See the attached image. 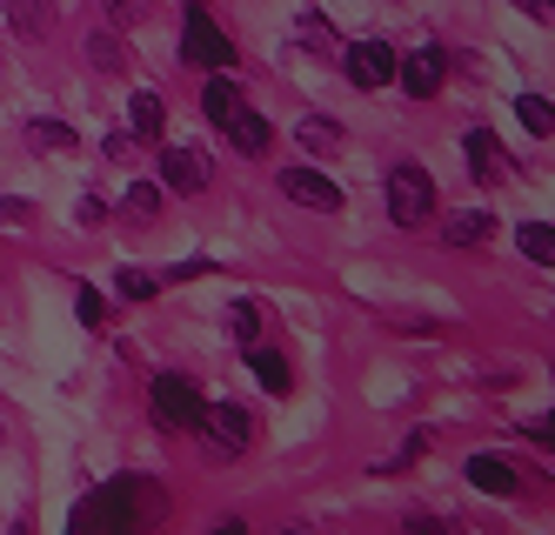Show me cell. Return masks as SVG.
<instances>
[{"instance_id":"cell-1","label":"cell","mask_w":555,"mask_h":535,"mask_svg":"<svg viewBox=\"0 0 555 535\" xmlns=\"http://www.w3.org/2000/svg\"><path fill=\"white\" fill-rule=\"evenodd\" d=\"M168 515V496L147 475H114L101 488H88L74 509V535H147Z\"/></svg>"},{"instance_id":"cell-28","label":"cell","mask_w":555,"mask_h":535,"mask_svg":"<svg viewBox=\"0 0 555 535\" xmlns=\"http://www.w3.org/2000/svg\"><path fill=\"white\" fill-rule=\"evenodd\" d=\"M74 308H81L88 328H107V295H101V288H81V302H74Z\"/></svg>"},{"instance_id":"cell-13","label":"cell","mask_w":555,"mask_h":535,"mask_svg":"<svg viewBox=\"0 0 555 535\" xmlns=\"http://www.w3.org/2000/svg\"><path fill=\"white\" fill-rule=\"evenodd\" d=\"M489 234H495V215H482V208H462V215L442 221V241H449V249H482Z\"/></svg>"},{"instance_id":"cell-9","label":"cell","mask_w":555,"mask_h":535,"mask_svg":"<svg viewBox=\"0 0 555 535\" xmlns=\"http://www.w3.org/2000/svg\"><path fill=\"white\" fill-rule=\"evenodd\" d=\"M282 194L301 201V208H322V215L341 208V188H335L328 175H314V168H282Z\"/></svg>"},{"instance_id":"cell-30","label":"cell","mask_w":555,"mask_h":535,"mask_svg":"<svg viewBox=\"0 0 555 535\" xmlns=\"http://www.w3.org/2000/svg\"><path fill=\"white\" fill-rule=\"evenodd\" d=\"M402 535H455V528H449L442 515H409V522H402Z\"/></svg>"},{"instance_id":"cell-8","label":"cell","mask_w":555,"mask_h":535,"mask_svg":"<svg viewBox=\"0 0 555 535\" xmlns=\"http://www.w3.org/2000/svg\"><path fill=\"white\" fill-rule=\"evenodd\" d=\"M395 80H402V88H409L415 101H428V94L449 80V54H442V48H415V54L395 61Z\"/></svg>"},{"instance_id":"cell-29","label":"cell","mask_w":555,"mask_h":535,"mask_svg":"<svg viewBox=\"0 0 555 535\" xmlns=\"http://www.w3.org/2000/svg\"><path fill=\"white\" fill-rule=\"evenodd\" d=\"M154 288H162L154 275H134V268L121 275V295H128V302H154Z\"/></svg>"},{"instance_id":"cell-20","label":"cell","mask_w":555,"mask_h":535,"mask_svg":"<svg viewBox=\"0 0 555 535\" xmlns=\"http://www.w3.org/2000/svg\"><path fill=\"white\" fill-rule=\"evenodd\" d=\"M295 40H301V48H314V54H341V34L328 21H314V14L295 21Z\"/></svg>"},{"instance_id":"cell-31","label":"cell","mask_w":555,"mask_h":535,"mask_svg":"<svg viewBox=\"0 0 555 535\" xmlns=\"http://www.w3.org/2000/svg\"><path fill=\"white\" fill-rule=\"evenodd\" d=\"M107 14H114V21H141L147 0H107Z\"/></svg>"},{"instance_id":"cell-12","label":"cell","mask_w":555,"mask_h":535,"mask_svg":"<svg viewBox=\"0 0 555 535\" xmlns=\"http://www.w3.org/2000/svg\"><path fill=\"white\" fill-rule=\"evenodd\" d=\"M468 488H482V496L508 502V496H515L522 482H515V469H508L502 456H468Z\"/></svg>"},{"instance_id":"cell-17","label":"cell","mask_w":555,"mask_h":535,"mask_svg":"<svg viewBox=\"0 0 555 535\" xmlns=\"http://www.w3.org/2000/svg\"><path fill=\"white\" fill-rule=\"evenodd\" d=\"M295 141H301L308 154H335V148H341V120H322V114H308L301 128H295Z\"/></svg>"},{"instance_id":"cell-33","label":"cell","mask_w":555,"mask_h":535,"mask_svg":"<svg viewBox=\"0 0 555 535\" xmlns=\"http://www.w3.org/2000/svg\"><path fill=\"white\" fill-rule=\"evenodd\" d=\"M101 221H107V208H101V201L88 194V201H81V228H101Z\"/></svg>"},{"instance_id":"cell-3","label":"cell","mask_w":555,"mask_h":535,"mask_svg":"<svg viewBox=\"0 0 555 535\" xmlns=\"http://www.w3.org/2000/svg\"><path fill=\"white\" fill-rule=\"evenodd\" d=\"M194 429H202L208 456H221V462L248 456V442H255V422H248V408H234V402H202V416H194Z\"/></svg>"},{"instance_id":"cell-2","label":"cell","mask_w":555,"mask_h":535,"mask_svg":"<svg viewBox=\"0 0 555 535\" xmlns=\"http://www.w3.org/2000/svg\"><path fill=\"white\" fill-rule=\"evenodd\" d=\"M388 221L395 228H428L435 221V175L415 161H395L388 168Z\"/></svg>"},{"instance_id":"cell-35","label":"cell","mask_w":555,"mask_h":535,"mask_svg":"<svg viewBox=\"0 0 555 535\" xmlns=\"http://www.w3.org/2000/svg\"><path fill=\"white\" fill-rule=\"evenodd\" d=\"M282 535H308V528H282Z\"/></svg>"},{"instance_id":"cell-24","label":"cell","mask_w":555,"mask_h":535,"mask_svg":"<svg viewBox=\"0 0 555 535\" xmlns=\"http://www.w3.org/2000/svg\"><path fill=\"white\" fill-rule=\"evenodd\" d=\"M228 328H234V342L255 348V342H261V315H255V302H234V308H228Z\"/></svg>"},{"instance_id":"cell-14","label":"cell","mask_w":555,"mask_h":535,"mask_svg":"<svg viewBox=\"0 0 555 535\" xmlns=\"http://www.w3.org/2000/svg\"><path fill=\"white\" fill-rule=\"evenodd\" d=\"M162 128H168V101L162 94H134L128 101V135L134 141H162Z\"/></svg>"},{"instance_id":"cell-34","label":"cell","mask_w":555,"mask_h":535,"mask_svg":"<svg viewBox=\"0 0 555 535\" xmlns=\"http://www.w3.org/2000/svg\"><path fill=\"white\" fill-rule=\"evenodd\" d=\"M515 8H522V14H535V21H548V14H555V0H515Z\"/></svg>"},{"instance_id":"cell-32","label":"cell","mask_w":555,"mask_h":535,"mask_svg":"<svg viewBox=\"0 0 555 535\" xmlns=\"http://www.w3.org/2000/svg\"><path fill=\"white\" fill-rule=\"evenodd\" d=\"M522 435H529V442H542V448H548V442H555V416H535V422H529V429H522Z\"/></svg>"},{"instance_id":"cell-23","label":"cell","mask_w":555,"mask_h":535,"mask_svg":"<svg viewBox=\"0 0 555 535\" xmlns=\"http://www.w3.org/2000/svg\"><path fill=\"white\" fill-rule=\"evenodd\" d=\"M522 255L542 262V268L555 262V234H548V221H529V228H522Z\"/></svg>"},{"instance_id":"cell-10","label":"cell","mask_w":555,"mask_h":535,"mask_svg":"<svg viewBox=\"0 0 555 535\" xmlns=\"http://www.w3.org/2000/svg\"><path fill=\"white\" fill-rule=\"evenodd\" d=\"M215 128H221V135H228L234 148H242V154H261V148L274 141V128H268V114H255L248 101H242V107H234V114H221V120H215Z\"/></svg>"},{"instance_id":"cell-27","label":"cell","mask_w":555,"mask_h":535,"mask_svg":"<svg viewBox=\"0 0 555 535\" xmlns=\"http://www.w3.org/2000/svg\"><path fill=\"white\" fill-rule=\"evenodd\" d=\"M0 228H34V201H8V194H0Z\"/></svg>"},{"instance_id":"cell-16","label":"cell","mask_w":555,"mask_h":535,"mask_svg":"<svg viewBox=\"0 0 555 535\" xmlns=\"http://www.w3.org/2000/svg\"><path fill=\"white\" fill-rule=\"evenodd\" d=\"M248 368H255V382H261L268 395H288V388H295V375H288V361L274 355V348H261V342L248 348Z\"/></svg>"},{"instance_id":"cell-21","label":"cell","mask_w":555,"mask_h":535,"mask_svg":"<svg viewBox=\"0 0 555 535\" xmlns=\"http://www.w3.org/2000/svg\"><path fill=\"white\" fill-rule=\"evenodd\" d=\"M515 114H522V128L529 135H555V107H548V94H522V101H515Z\"/></svg>"},{"instance_id":"cell-18","label":"cell","mask_w":555,"mask_h":535,"mask_svg":"<svg viewBox=\"0 0 555 535\" xmlns=\"http://www.w3.org/2000/svg\"><path fill=\"white\" fill-rule=\"evenodd\" d=\"M27 141L41 148V154H74V141H81V135H74L67 120H27Z\"/></svg>"},{"instance_id":"cell-25","label":"cell","mask_w":555,"mask_h":535,"mask_svg":"<svg viewBox=\"0 0 555 535\" xmlns=\"http://www.w3.org/2000/svg\"><path fill=\"white\" fill-rule=\"evenodd\" d=\"M128 215H134V221H154V215H162V188H154V181H134V188H128Z\"/></svg>"},{"instance_id":"cell-4","label":"cell","mask_w":555,"mask_h":535,"mask_svg":"<svg viewBox=\"0 0 555 535\" xmlns=\"http://www.w3.org/2000/svg\"><path fill=\"white\" fill-rule=\"evenodd\" d=\"M181 61L208 67V74H228V67H234V40H228L202 8H188V21H181Z\"/></svg>"},{"instance_id":"cell-19","label":"cell","mask_w":555,"mask_h":535,"mask_svg":"<svg viewBox=\"0 0 555 535\" xmlns=\"http://www.w3.org/2000/svg\"><path fill=\"white\" fill-rule=\"evenodd\" d=\"M248 94H242V80H234V74H215L208 80V94H202V107H208V120H221V114H234V107H242Z\"/></svg>"},{"instance_id":"cell-7","label":"cell","mask_w":555,"mask_h":535,"mask_svg":"<svg viewBox=\"0 0 555 535\" xmlns=\"http://www.w3.org/2000/svg\"><path fill=\"white\" fill-rule=\"evenodd\" d=\"M215 168H208V154L202 148H162V181L154 188H175V194H208Z\"/></svg>"},{"instance_id":"cell-5","label":"cell","mask_w":555,"mask_h":535,"mask_svg":"<svg viewBox=\"0 0 555 535\" xmlns=\"http://www.w3.org/2000/svg\"><path fill=\"white\" fill-rule=\"evenodd\" d=\"M395 61H402V54H395L388 40H354V48H341V74H348L362 94L388 88V80H395Z\"/></svg>"},{"instance_id":"cell-22","label":"cell","mask_w":555,"mask_h":535,"mask_svg":"<svg viewBox=\"0 0 555 535\" xmlns=\"http://www.w3.org/2000/svg\"><path fill=\"white\" fill-rule=\"evenodd\" d=\"M88 61H94L101 74H121V67H128V48H121V34H94V40H88Z\"/></svg>"},{"instance_id":"cell-15","label":"cell","mask_w":555,"mask_h":535,"mask_svg":"<svg viewBox=\"0 0 555 535\" xmlns=\"http://www.w3.org/2000/svg\"><path fill=\"white\" fill-rule=\"evenodd\" d=\"M8 27L21 40H41L54 27V0H8Z\"/></svg>"},{"instance_id":"cell-6","label":"cell","mask_w":555,"mask_h":535,"mask_svg":"<svg viewBox=\"0 0 555 535\" xmlns=\"http://www.w3.org/2000/svg\"><path fill=\"white\" fill-rule=\"evenodd\" d=\"M147 402H154V422L162 429H194V416H202V395H194L188 375H154Z\"/></svg>"},{"instance_id":"cell-26","label":"cell","mask_w":555,"mask_h":535,"mask_svg":"<svg viewBox=\"0 0 555 535\" xmlns=\"http://www.w3.org/2000/svg\"><path fill=\"white\" fill-rule=\"evenodd\" d=\"M422 448H428V429H415V435H409L402 448H395V456L382 462V475H395V469H409V462H422Z\"/></svg>"},{"instance_id":"cell-11","label":"cell","mask_w":555,"mask_h":535,"mask_svg":"<svg viewBox=\"0 0 555 535\" xmlns=\"http://www.w3.org/2000/svg\"><path fill=\"white\" fill-rule=\"evenodd\" d=\"M462 154H468V175H475V181H502V175H508V154H502V141H495L489 128H468V135H462Z\"/></svg>"}]
</instances>
